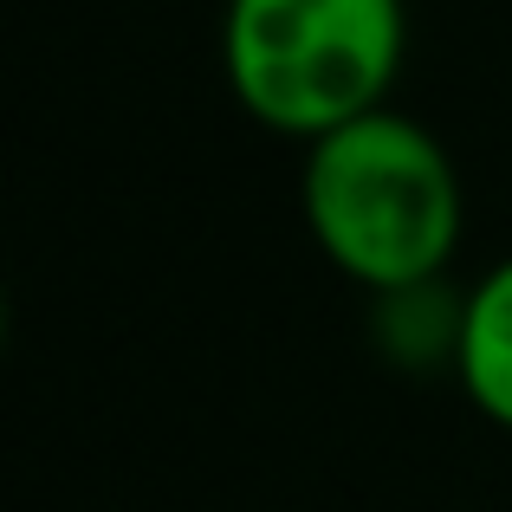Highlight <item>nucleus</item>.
I'll return each instance as SVG.
<instances>
[{"instance_id":"f257e3e1","label":"nucleus","mask_w":512,"mask_h":512,"mask_svg":"<svg viewBox=\"0 0 512 512\" xmlns=\"http://www.w3.org/2000/svg\"><path fill=\"white\" fill-rule=\"evenodd\" d=\"M299 208L312 247L376 299L435 286L467 234L454 156L441 150L435 130L402 117L396 104L305 143Z\"/></svg>"},{"instance_id":"f03ea898","label":"nucleus","mask_w":512,"mask_h":512,"mask_svg":"<svg viewBox=\"0 0 512 512\" xmlns=\"http://www.w3.org/2000/svg\"><path fill=\"white\" fill-rule=\"evenodd\" d=\"M409 52L402 0H227L221 72L234 104L279 137H325L383 111Z\"/></svg>"},{"instance_id":"7ed1b4c3","label":"nucleus","mask_w":512,"mask_h":512,"mask_svg":"<svg viewBox=\"0 0 512 512\" xmlns=\"http://www.w3.org/2000/svg\"><path fill=\"white\" fill-rule=\"evenodd\" d=\"M448 363H454V376H461L467 402H474L493 428L512 435V253L467 286Z\"/></svg>"}]
</instances>
